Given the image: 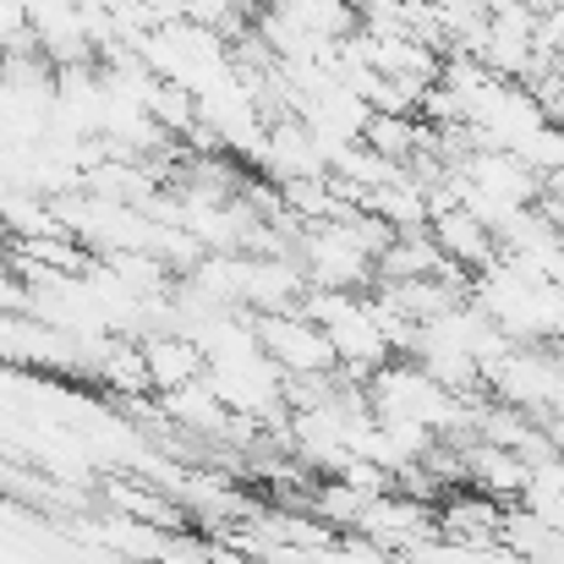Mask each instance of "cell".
Returning a JSON list of instances; mask_svg holds the SVG:
<instances>
[{
  "label": "cell",
  "mask_w": 564,
  "mask_h": 564,
  "mask_svg": "<svg viewBox=\"0 0 564 564\" xmlns=\"http://www.w3.org/2000/svg\"><path fill=\"white\" fill-rule=\"evenodd\" d=\"M258 346H263V357H269L274 368H291L296 378L329 373V368L340 362L335 346H329V335H324V324L296 318V313H269V318L258 324Z\"/></svg>",
  "instance_id": "1"
},
{
  "label": "cell",
  "mask_w": 564,
  "mask_h": 564,
  "mask_svg": "<svg viewBox=\"0 0 564 564\" xmlns=\"http://www.w3.org/2000/svg\"><path fill=\"white\" fill-rule=\"evenodd\" d=\"M197 362H203V346H197V340H176V335H171V340H149V351H143L149 378L165 383L171 394L197 383Z\"/></svg>",
  "instance_id": "3"
},
{
  "label": "cell",
  "mask_w": 564,
  "mask_h": 564,
  "mask_svg": "<svg viewBox=\"0 0 564 564\" xmlns=\"http://www.w3.org/2000/svg\"><path fill=\"white\" fill-rule=\"evenodd\" d=\"M433 241H438V252H444L455 269L494 263V247H499V236H494L477 214H466V208H444V214H433Z\"/></svg>",
  "instance_id": "2"
}]
</instances>
